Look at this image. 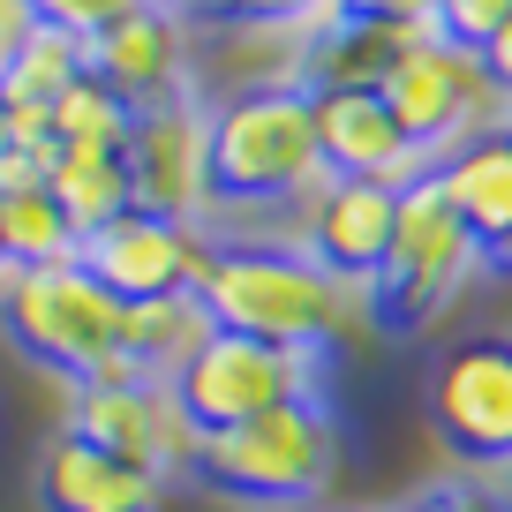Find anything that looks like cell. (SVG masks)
Returning a JSON list of instances; mask_svg holds the SVG:
<instances>
[{
  "instance_id": "cell-23",
  "label": "cell",
  "mask_w": 512,
  "mask_h": 512,
  "mask_svg": "<svg viewBox=\"0 0 512 512\" xmlns=\"http://www.w3.org/2000/svg\"><path fill=\"white\" fill-rule=\"evenodd\" d=\"M144 8H159V0H38V23H61V31H76V38H98V31H113V23L144 16Z\"/></svg>"
},
{
  "instance_id": "cell-3",
  "label": "cell",
  "mask_w": 512,
  "mask_h": 512,
  "mask_svg": "<svg viewBox=\"0 0 512 512\" xmlns=\"http://www.w3.org/2000/svg\"><path fill=\"white\" fill-rule=\"evenodd\" d=\"M211 181L219 204H294L324 181L317 98L309 91H256L211 106Z\"/></svg>"
},
{
  "instance_id": "cell-2",
  "label": "cell",
  "mask_w": 512,
  "mask_h": 512,
  "mask_svg": "<svg viewBox=\"0 0 512 512\" xmlns=\"http://www.w3.org/2000/svg\"><path fill=\"white\" fill-rule=\"evenodd\" d=\"M339 475V415L324 400H294L241 430H211L196 452V482L234 505H309Z\"/></svg>"
},
{
  "instance_id": "cell-28",
  "label": "cell",
  "mask_w": 512,
  "mask_h": 512,
  "mask_svg": "<svg viewBox=\"0 0 512 512\" xmlns=\"http://www.w3.org/2000/svg\"><path fill=\"white\" fill-rule=\"evenodd\" d=\"M204 8H219L226 23H249V16H294L302 0H204Z\"/></svg>"
},
{
  "instance_id": "cell-24",
  "label": "cell",
  "mask_w": 512,
  "mask_h": 512,
  "mask_svg": "<svg viewBox=\"0 0 512 512\" xmlns=\"http://www.w3.org/2000/svg\"><path fill=\"white\" fill-rule=\"evenodd\" d=\"M400 512H512V505H497L490 490H467V482H437V490L407 497Z\"/></svg>"
},
{
  "instance_id": "cell-6",
  "label": "cell",
  "mask_w": 512,
  "mask_h": 512,
  "mask_svg": "<svg viewBox=\"0 0 512 512\" xmlns=\"http://www.w3.org/2000/svg\"><path fill=\"white\" fill-rule=\"evenodd\" d=\"M324 362L332 354H317V347H272V339H249V332H211V347L174 377V392L189 407V422L211 437V430H241L256 415H279L294 400H317Z\"/></svg>"
},
{
  "instance_id": "cell-29",
  "label": "cell",
  "mask_w": 512,
  "mask_h": 512,
  "mask_svg": "<svg viewBox=\"0 0 512 512\" xmlns=\"http://www.w3.org/2000/svg\"><path fill=\"white\" fill-rule=\"evenodd\" d=\"M482 68H490V83H505V91H512V23L482 46Z\"/></svg>"
},
{
  "instance_id": "cell-7",
  "label": "cell",
  "mask_w": 512,
  "mask_h": 512,
  "mask_svg": "<svg viewBox=\"0 0 512 512\" xmlns=\"http://www.w3.org/2000/svg\"><path fill=\"white\" fill-rule=\"evenodd\" d=\"M128 189L136 211H159L181 226H211L219 219V181H211V98H166V106L136 113L128 136Z\"/></svg>"
},
{
  "instance_id": "cell-15",
  "label": "cell",
  "mask_w": 512,
  "mask_h": 512,
  "mask_svg": "<svg viewBox=\"0 0 512 512\" xmlns=\"http://www.w3.org/2000/svg\"><path fill=\"white\" fill-rule=\"evenodd\" d=\"M196 68L219 98H256V91H309L317 46L294 31L287 16H249V23H219L211 46H196Z\"/></svg>"
},
{
  "instance_id": "cell-21",
  "label": "cell",
  "mask_w": 512,
  "mask_h": 512,
  "mask_svg": "<svg viewBox=\"0 0 512 512\" xmlns=\"http://www.w3.org/2000/svg\"><path fill=\"white\" fill-rule=\"evenodd\" d=\"M0 249H8V272H38V264H68L83 241L68 211L53 204V189H23L0 196Z\"/></svg>"
},
{
  "instance_id": "cell-18",
  "label": "cell",
  "mask_w": 512,
  "mask_h": 512,
  "mask_svg": "<svg viewBox=\"0 0 512 512\" xmlns=\"http://www.w3.org/2000/svg\"><path fill=\"white\" fill-rule=\"evenodd\" d=\"M53 204L68 211V226H76V241H91L98 226L128 219L136 211V189H128V159H106V151H61V166H53Z\"/></svg>"
},
{
  "instance_id": "cell-31",
  "label": "cell",
  "mask_w": 512,
  "mask_h": 512,
  "mask_svg": "<svg viewBox=\"0 0 512 512\" xmlns=\"http://www.w3.org/2000/svg\"><path fill=\"white\" fill-rule=\"evenodd\" d=\"M0 287H8V249H0Z\"/></svg>"
},
{
  "instance_id": "cell-19",
  "label": "cell",
  "mask_w": 512,
  "mask_h": 512,
  "mask_svg": "<svg viewBox=\"0 0 512 512\" xmlns=\"http://www.w3.org/2000/svg\"><path fill=\"white\" fill-rule=\"evenodd\" d=\"M83 76H91V38L61 31V23H38V31L23 38V53L8 61L0 91H8V106H53V98L76 91Z\"/></svg>"
},
{
  "instance_id": "cell-5",
  "label": "cell",
  "mask_w": 512,
  "mask_h": 512,
  "mask_svg": "<svg viewBox=\"0 0 512 512\" xmlns=\"http://www.w3.org/2000/svg\"><path fill=\"white\" fill-rule=\"evenodd\" d=\"M0 324L31 354L38 369L83 384L106 354H121V302L83 272V256L68 264H38V272H8L0 287Z\"/></svg>"
},
{
  "instance_id": "cell-1",
  "label": "cell",
  "mask_w": 512,
  "mask_h": 512,
  "mask_svg": "<svg viewBox=\"0 0 512 512\" xmlns=\"http://www.w3.org/2000/svg\"><path fill=\"white\" fill-rule=\"evenodd\" d=\"M204 302L219 332H249L272 347H317V354H332V339L347 332H369V317H377L369 287L332 279L309 249H287V241H219Z\"/></svg>"
},
{
  "instance_id": "cell-27",
  "label": "cell",
  "mask_w": 512,
  "mask_h": 512,
  "mask_svg": "<svg viewBox=\"0 0 512 512\" xmlns=\"http://www.w3.org/2000/svg\"><path fill=\"white\" fill-rule=\"evenodd\" d=\"M354 16H400V23H437V0H354Z\"/></svg>"
},
{
  "instance_id": "cell-11",
  "label": "cell",
  "mask_w": 512,
  "mask_h": 512,
  "mask_svg": "<svg viewBox=\"0 0 512 512\" xmlns=\"http://www.w3.org/2000/svg\"><path fill=\"white\" fill-rule=\"evenodd\" d=\"M392 226H400V196L384 181H339L324 174L309 196H294V226L287 249H309L332 279L347 287H369L392 256Z\"/></svg>"
},
{
  "instance_id": "cell-30",
  "label": "cell",
  "mask_w": 512,
  "mask_h": 512,
  "mask_svg": "<svg viewBox=\"0 0 512 512\" xmlns=\"http://www.w3.org/2000/svg\"><path fill=\"white\" fill-rule=\"evenodd\" d=\"M8 121H16V113H8V91H0V151H8Z\"/></svg>"
},
{
  "instance_id": "cell-20",
  "label": "cell",
  "mask_w": 512,
  "mask_h": 512,
  "mask_svg": "<svg viewBox=\"0 0 512 512\" xmlns=\"http://www.w3.org/2000/svg\"><path fill=\"white\" fill-rule=\"evenodd\" d=\"M128 136H136V106H128L113 83L83 76L76 91L53 98V144L61 151H106V159H121Z\"/></svg>"
},
{
  "instance_id": "cell-17",
  "label": "cell",
  "mask_w": 512,
  "mask_h": 512,
  "mask_svg": "<svg viewBox=\"0 0 512 512\" xmlns=\"http://www.w3.org/2000/svg\"><path fill=\"white\" fill-rule=\"evenodd\" d=\"M219 317L204 294H159V302H121V354L144 369L151 384H174L196 354L211 347Z\"/></svg>"
},
{
  "instance_id": "cell-9",
  "label": "cell",
  "mask_w": 512,
  "mask_h": 512,
  "mask_svg": "<svg viewBox=\"0 0 512 512\" xmlns=\"http://www.w3.org/2000/svg\"><path fill=\"white\" fill-rule=\"evenodd\" d=\"M68 430L106 445L128 467H151L159 482L196 475V452H204V430L189 422L174 384H76Z\"/></svg>"
},
{
  "instance_id": "cell-4",
  "label": "cell",
  "mask_w": 512,
  "mask_h": 512,
  "mask_svg": "<svg viewBox=\"0 0 512 512\" xmlns=\"http://www.w3.org/2000/svg\"><path fill=\"white\" fill-rule=\"evenodd\" d=\"M490 256L482 241L467 234V219L452 211L445 181L422 174L415 189H400V226H392V256H384V272L369 279V302L392 332H422L437 309L460 302V287L482 272Z\"/></svg>"
},
{
  "instance_id": "cell-25",
  "label": "cell",
  "mask_w": 512,
  "mask_h": 512,
  "mask_svg": "<svg viewBox=\"0 0 512 512\" xmlns=\"http://www.w3.org/2000/svg\"><path fill=\"white\" fill-rule=\"evenodd\" d=\"M53 166H61V159H38V151H16V144H8V151H0V196L46 189V181H53Z\"/></svg>"
},
{
  "instance_id": "cell-26",
  "label": "cell",
  "mask_w": 512,
  "mask_h": 512,
  "mask_svg": "<svg viewBox=\"0 0 512 512\" xmlns=\"http://www.w3.org/2000/svg\"><path fill=\"white\" fill-rule=\"evenodd\" d=\"M31 31H38V0H0V76H8V61L23 53Z\"/></svg>"
},
{
  "instance_id": "cell-8",
  "label": "cell",
  "mask_w": 512,
  "mask_h": 512,
  "mask_svg": "<svg viewBox=\"0 0 512 512\" xmlns=\"http://www.w3.org/2000/svg\"><path fill=\"white\" fill-rule=\"evenodd\" d=\"M76 256L113 302H159V294H204L211 264H219V234L159 219V211H128V219L98 226Z\"/></svg>"
},
{
  "instance_id": "cell-13",
  "label": "cell",
  "mask_w": 512,
  "mask_h": 512,
  "mask_svg": "<svg viewBox=\"0 0 512 512\" xmlns=\"http://www.w3.org/2000/svg\"><path fill=\"white\" fill-rule=\"evenodd\" d=\"M317 144H324V174L384 181L392 196L415 189L422 174H437V166L407 144V128L392 121V106H384L377 91H317Z\"/></svg>"
},
{
  "instance_id": "cell-12",
  "label": "cell",
  "mask_w": 512,
  "mask_h": 512,
  "mask_svg": "<svg viewBox=\"0 0 512 512\" xmlns=\"http://www.w3.org/2000/svg\"><path fill=\"white\" fill-rule=\"evenodd\" d=\"M91 76L113 83L128 106H166V98H189V76H196V38L181 23L174 0L144 8V16L113 23V31L91 38Z\"/></svg>"
},
{
  "instance_id": "cell-22",
  "label": "cell",
  "mask_w": 512,
  "mask_h": 512,
  "mask_svg": "<svg viewBox=\"0 0 512 512\" xmlns=\"http://www.w3.org/2000/svg\"><path fill=\"white\" fill-rule=\"evenodd\" d=\"M505 23H512V0H437V31L467 53H482Z\"/></svg>"
},
{
  "instance_id": "cell-16",
  "label": "cell",
  "mask_w": 512,
  "mask_h": 512,
  "mask_svg": "<svg viewBox=\"0 0 512 512\" xmlns=\"http://www.w3.org/2000/svg\"><path fill=\"white\" fill-rule=\"evenodd\" d=\"M437 181H445L452 211L467 219V234L482 241V256H490L497 272H512V136L452 151L437 166Z\"/></svg>"
},
{
  "instance_id": "cell-10",
  "label": "cell",
  "mask_w": 512,
  "mask_h": 512,
  "mask_svg": "<svg viewBox=\"0 0 512 512\" xmlns=\"http://www.w3.org/2000/svg\"><path fill=\"white\" fill-rule=\"evenodd\" d=\"M430 422L460 460L512 467V339H460L430 369Z\"/></svg>"
},
{
  "instance_id": "cell-14",
  "label": "cell",
  "mask_w": 512,
  "mask_h": 512,
  "mask_svg": "<svg viewBox=\"0 0 512 512\" xmlns=\"http://www.w3.org/2000/svg\"><path fill=\"white\" fill-rule=\"evenodd\" d=\"M38 505L46 512H159L166 505V482L151 467H128L113 460L106 445L76 430H53L38 445Z\"/></svg>"
}]
</instances>
